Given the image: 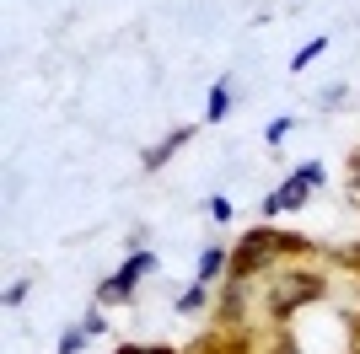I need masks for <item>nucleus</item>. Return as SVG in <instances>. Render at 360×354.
<instances>
[{"mask_svg":"<svg viewBox=\"0 0 360 354\" xmlns=\"http://www.w3.org/2000/svg\"><path fill=\"white\" fill-rule=\"evenodd\" d=\"M150 263H156V258H150V252H135V258H129V263H124L119 274H113V280L103 284V301H124V295L135 290V280H140V274H146Z\"/></svg>","mask_w":360,"mask_h":354,"instance_id":"1","label":"nucleus"},{"mask_svg":"<svg viewBox=\"0 0 360 354\" xmlns=\"http://www.w3.org/2000/svg\"><path fill=\"white\" fill-rule=\"evenodd\" d=\"M317 295V280H285V284H274V311H290L296 301H312Z\"/></svg>","mask_w":360,"mask_h":354,"instance_id":"2","label":"nucleus"},{"mask_svg":"<svg viewBox=\"0 0 360 354\" xmlns=\"http://www.w3.org/2000/svg\"><path fill=\"white\" fill-rule=\"evenodd\" d=\"M301 199H307V183L296 177V183H285L280 193H269V199H264V209H269V215H280V209H296Z\"/></svg>","mask_w":360,"mask_h":354,"instance_id":"3","label":"nucleus"},{"mask_svg":"<svg viewBox=\"0 0 360 354\" xmlns=\"http://www.w3.org/2000/svg\"><path fill=\"white\" fill-rule=\"evenodd\" d=\"M269 247H274V236H269V231L248 236V242H242V252H237V268H258V258H264Z\"/></svg>","mask_w":360,"mask_h":354,"instance_id":"4","label":"nucleus"},{"mask_svg":"<svg viewBox=\"0 0 360 354\" xmlns=\"http://www.w3.org/2000/svg\"><path fill=\"white\" fill-rule=\"evenodd\" d=\"M183 140H188V129H178V134H167L162 145H156V150H150V156H146V166H162V162H167V156H172V150H178V145H183Z\"/></svg>","mask_w":360,"mask_h":354,"instance_id":"5","label":"nucleus"},{"mask_svg":"<svg viewBox=\"0 0 360 354\" xmlns=\"http://www.w3.org/2000/svg\"><path fill=\"white\" fill-rule=\"evenodd\" d=\"M323 48H328V38H312L307 48H296V59H290V65H296V70H307V65H312V59L323 54Z\"/></svg>","mask_w":360,"mask_h":354,"instance_id":"6","label":"nucleus"},{"mask_svg":"<svg viewBox=\"0 0 360 354\" xmlns=\"http://www.w3.org/2000/svg\"><path fill=\"white\" fill-rule=\"evenodd\" d=\"M226 107H231V86H215V97H210V118H226Z\"/></svg>","mask_w":360,"mask_h":354,"instance_id":"7","label":"nucleus"},{"mask_svg":"<svg viewBox=\"0 0 360 354\" xmlns=\"http://www.w3.org/2000/svg\"><path fill=\"white\" fill-rule=\"evenodd\" d=\"M221 263H226V252H205V263H199V280H215V274H221Z\"/></svg>","mask_w":360,"mask_h":354,"instance_id":"8","label":"nucleus"},{"mask_svg":"<svg viewBox=\"0 0 360 354\" xmlns=\"http://www.w3.org/2000/svg\"><path fill=\"white\" fill-rule=\"evenodd\" d=\"M199 306H205V290H199V284L178 295V311H199Z\"/></svg>","mask_w":360,"mask_h":354,"instance_id":"9","label":"nucleus"},{"mask_svg":"<svg viewBox=\"0 0 360 354\" xmlns=\"http://www.w3.org/2000/svg\"><path fill=\"white\" fill-rule=\"evenodd\" d=\"M285 134H290V118H274L269 129H264V140H269V145H280V140H285Z\"/></svg>","mask_w":360,"mask_h":354,"instance_id":"10","label":"nucleus"},{"mask_svg":"<svg viewBox=\"0 0 360 354\" xmlns=\"http://www.w3.org/2000/svg\"><path fill=\"white\" fill-rule=\"evenodd\" d=\"M81 339H86V327H75V333H65V339H60V354H75V349H81Z\"/></svg>","mask_w":360,"mask_h":354,"instance_id":"11","label":"nucleus"},{"mask_svg":"<svg viewBox=\"0 0 360 354\" xmlns=\"http://www.w3.org/2000/svg\"><path fill=\"white\" fill-rule=\"evenodd\" d=\"M296 177H301V183H307V188H312V183H323V166H317V162H307V166H301Z\"/></svg>","mask_w":360,"mask_h":354,"instance_id":"12","label":"nucleus"},{"mask_svg":"<svg viewBox=\"0 0 360 354\" xmlns=\"http://www.w3.org/2000/svg\"><path fill=\"white\" fill-rule=\"evenodd\" d=\"M280 354H301V349H280Z\"/></svg>","mask_w":360,"mask_h":354,"instance_id":"13","label":"nucleus"},{"mask_svg":"<svg viewBox=\"0 0 360 354\" xmlns=\"http://www.w3.org/2000/svg\"><path fill=\"white\" fill-rule=\"evenodd\" d=\"M355 193H360V183H355Z\"/></svg>","mask_w":360,"mask_h":354,"instance_id":"14","label":"nucleus"}]
</instances>
